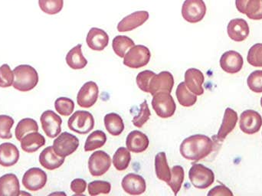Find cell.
I'll return each mask as SVG.
<instances>
[{"instance_id": "cell-1", "label": "cell", "mask_w": 262, "mask_h": 196, "mask_svg": "<svg viewBox=\"0 0 262 196\" xmlns=\"http://www.w3.org/2000/svg\"><path fill=\"white\" fill-rule=\"evenodd\" d=\"M213 147L212 139L203 134H195L182 142L180 151L186 160L198 162L208 157L213 150Z\"/></svg>"}, {"instance_id": "cell-2", "label": "cell", "mask_w": 262, "mask_h": 196, "mask_svg": "<svg viewBox=\"0 0 262 196\" xmlns=\"http://www.w3.org/2000/svg\"><path fill=\"white\" fill-rule=\"evenodd\" d=\"M13 73L15 75L13 87L19 92H29L38 84V72L32 66L21 64L15 68Z\"/></svg>"}, {"instance_id": "cell-3", "label": "cell", "mask_w": 262, "mask_h": 196, "mask_svg": "<svg viewBox=\"0 0 262 196\" xmlns=\"http://www.w3.org/2000/svg\"><path fill=\"white\" fill-rule=\"evenodd\" d=\"M189 178L194 187L199 189H208L215 181L213 171L206 166L194 163L189 169Z\"/></svg>"}, {"instance_id": "cell-4", "label": "cell", "mask_w": 262, "mask_h": 196, "mask_svg": "<svg viewBox=\"0 0 262 196\" xmlns=\"http://www.w3.org/2000/svg\"><path fill=\"white\" fill-rule=\"evenodd\" d=\"M69 129L78 134H88L95 127V119L89 111H78L68 121Z\"/></svg>"}, {"instance_id": "cell-5", "label": "cell", "mask_w": 262, "mask_h": 196, "mask_svg": "<svg viewBox=\"0 0 262 196\" xmlns=\"http://www.w3.org/2000/svg\"><path fill=\"white\" fill-rule=\"evenodd\" d=\"M151 58L149 49L146 46L138 45L131 48L124 57V64L130 69H137L144 67Z\"/></svg>"}, {"instance_id": "cell-6", "label": "cell", "mask_w": 262, "mask_h": 196, "mask_svg": "<svg viewBox=\"0 0 262 196\" xmlns=\"http://www.w3.org/2000/svg\"><path fill=\"white\" fill-rule=\"evenodd\" d=\"M53 149L55 154L61 157H69L73 154L79 146V140L76 136L70 133L59 134L54 140Z\"/></svg>"}, {"instance_id": "cell-7", "label": "cell", "mask_w": 262, "mask_h": 196, "mask_svg": "<svg viewBox=\"0 0 262 196\" xmlns=\"http://www.w3.org/2000/svg\"><path fill=\"white\" fill-rule=\"evenodd\" d=\"M152 106L160 118L172 117L177 110L174 99L169 93H158L152 96Z\"/></svg>"}, {"instance_id": "cell-8", "label": "cell", "mask_w": 262, "mask_h": 196, "mask_svg": "<svg viewBox=\"0 0 262 196\" xmlns=\"http://www.w3.org/2000/svg\"><path fill=\"white\" fill-rule=\"evenodd\" d=\"M206 10L203 0H186L182 7V15L188 23H197L203 19Z\"/></svg>"}, {"instance_id": "cell-9", "label": "cell", "mask_w": 262, "mask_h": 196, "mask_svg": "<svg viewBox=\"0 0 262 196\" xmlns=\"http://www.w3.org/2000/svg\"><path fill=\"white\" fill-rule=\"evenodd\" d=\"M112 166V158L104 151H96L89 160V172L95 177L104 175Z\"/></svg>"}, {"instance_id": "cell-10", "label": "cell", "mask_w": 262, "mask_h": 196, "mask_svg": "<svg viewBox=\"0 0 262 196\" xmlns=\"http://www.w3.org/2000/svg\"><path fill=\"white\" fill-rule=\"evenodd\" d=\"M47 174L39 168H31L23 176V184L27 190L36 192L46 186Z\"/></svg>"}, {"instance_id": "cell-11", "label": "cell", "mask_w": 262, "mask_h": 196, "mask_svg": "<svg viewBox=\"0 0 262 196\" xmlns=\"http://www.w3.org/2000/svg\"><path fill=\"white\" fill-rule=\"evenodd\" d=\"M40 121L43 131L49 138H55L61 134L62 120L54 111L49 110L43 112L40 117Z\"/></svg>"}, {"instance_id": "cell-12", "label": "cell", "mask_w": 262, "mask_h": 196, "mask_svg": "<svg viewBox=\"0 0 262 196\" xmlns=\"http://www.w3.org/2000/svg\"><path fill=\"white\" fill-rule=\"evenodd\" d=\"M239 126L245 134L249 135L256 134L262 126L261 114L253 110H246L240 115Z\"/></svg>"}, {"instance_id": "cell-13", "label": "cell", "mask_w": 262, "mask_h": 196, "mask_svg": "<svg viewBox=\"0 0 262 196\" xmlns=\"http://www.w3.org/2000/svg\"><path fill=\"white\" fill-rule=\"evenodd\" d=\"M174 86V78L169 72H162L152 77L149 87L152 96L158 93H171Z\"/></svg>"}, {"instance_id": "cell-14", "label": "cell", "mask_w": 262, "mask_h": 196, "mask_svg": "<svg viewBox=\"0 0 262 196\" xmlns=\"http://www.w3.org/2000/svg\"><path fill=\"white\" fill-rule=\"evenodd\" d=\"M99 95L98 84L94 81L86 82L78 92L77 103L82 108H90L96 103Z\"/></svg>"}, {"instance_id": "cell-15", "label": "cell", "mask_w": 262, "mask_h": 196, "mask_svg": "<svg viewBox=\"0 0 262 196\" xmlns=\"http://www.w3.org/2000/svg\"><path fill=\"white\" fill-rule=\"evenodd\" d=\"M220 67L229 74H236L242 70L244 60L241 54L235 51H228L220 58Z\"/></svg>"}, {"instance_id": "cell-16", "label": "cell", "mask_w": 262, "mask_h": 196, "mask_svg": "<svg viewBox=\"0 0 262 196\" xmlns=\"http://www.w3.org/2000/svg\"><path fill=\"white\" fill-rule=\"evenodd\" d=\"M147 11H137L130 15L124 17L118 25V30L120 32H130L144 24L149 18Z\"/></svg>"}, {"instance_id": "cell-17", "label": "cell", "mask_w": 262, "mask_h": 196, "mask_svg": "<svg viewBox=\"0 0 262 196\" xmlns=\"http://www.w3.org/2000/svg\"><path fill=\"white\" fill-rule=\"evenodd\" d=\"M238 122V114L234 110L226 108L223 117V123L216 136L213 137L214 141L223 142L228 135L232 132Z\"/></svg>"}, {"instance_id": "cell-18", "label": "cell", "mask_w": 262, "mask_h": 196, "mask_svg": "<svg viewBox=\"0 0 262 196\" xmlns=\"http://www.w3.org/2000/svg\"><path fill=\"white\" fill-rule=\"evenodd\" d=\"M121 186L124 192L131 195H142L146 189L144 179L135 173H129L124 177Z\"/></svg>"}, {"instance_id": "cell-19", "label": "cell", "mask_w": 262, "mask_h": 196, "mask_svg": "<svg viewBox=\"0 0 262 196\" xmlns=\"http://www.w3.org/2000/svg\"><path fill=\"white\" fill-rule=\"evenodd\" d=\"M227 32L231 39L237 42H241L248 38L250 29L246 20L243 18H234L228 24Z\"/></svg>"}, {"instance_id": "cell-20", "label": "cell", "mask_w": 262, "mask_h": 196, "mask_svg": "<svg viewBox=\"0 0 262 196\" xmlns=\"http://www.w3.org/2000/svg\"><path fill=\"white\" fill-rule=\"evenodd\" d=\"M238 12L252 20L262 19V0H235Z\"/></svg>"}, {"instance_id": "cell-21", "label": "cell", "mask_w": 262, "mask_h": 196, "mask_svg": "<svg viewBox=\"0 0 262 196\" xmlns=\"http://www.w3.org/2000/svg\"><path fill=\"white\" fill-rule=\"evenodd\" d=\"M205 81L204 75L201 71L196 69H189L185 73V84L191 92L200 96L204 94L203 88Z\"/></svg>"}, {"instance_id": "cell-22", "label": "cell", "mask_w": 262, "mask_h": 196, "mask_svg": "<svg viewBox=\"0 0 262 196\" xmlns=\"http://www.w3.org/2000/svg\"><path fill=\"white\" fill-rule=\"evenodd\" d=\"M86 42L92 50L101 52L108 46L109 36L103 29L92 28L88 33Z\"/></svg>"}, {"instance_id": "cell-23", "label": "cell", "mask_w": 262, "mask_h": 196, "mask_svg": "<svg viewBox=\"0 0 262 196\" xmlns=\"http://www.w3.org/2000/svg\"><path fill=\"white\" fill-rule=\"evenodd\" d=\"M149 140L147 136L139 130H134L127 136L126 146L130 152L140 154L149 147Z\"/></svg>"}, {"instance_id": "cell-24", "label": "cell", "mask_w": 262, "mask_h": 196, "mask_svg": "<svg viewBox=\"0 0 262 196\" xmlns=\"http://www.w3.org/2000/svg\"><path fill=\"white\" fill-rule=\"evenodd\" d=\"M19 160V151L16 146L11 143L0 145V166L11 167L15 166Z\"/></svg>"}, {"instance_id": "cell-25", "label": "cell", "mask_w": 262, "mask_h": 196, "mask_svg": "<svg viewBox=\"0 0 262 196\" xmlns=\"http://www.w3.org/2000/svg\"><path fill=\"white\" fill-rule=\"evenodd\" d=\"M64 157H59L55 154L53 146L46 147L40 154L39 163L45 169L48 170H55L62 166L64 163Z\"/></svg>"}, {"instance_id": "cell-26", "label": "cell", "mask_w": 262, "mask_h": 196, "mask_svg": "<svg viewBox=\"0 0 262 196\" xmlns=\"http://www.w3.org/2000/svg\"><path fill=\"white\" fill-rule=\"evenodd\" d=\"M19 195V181L15 174H6V175L0 177V196H18Z\"/></svg>"}, {"instance_id": "cell-27", "label": "cell", "mask_w": 262, "mask_h": 196, "mask_svg": "<svg viewBox=\"0 0 262 196\" xmlns=\"http://www.w3.org/2000/svg\"><path fill=\"white\" fill-rule=\"evenodd\" d=\"M21 148L24 152L32 154L46 144V139L38 132L26 134L21 140Z\"/></svg>"}, {"instance_id": "cell-28", "label": "cell", "mask_w": 262, "mask_h": 196, "mask_svg": "<svg viewBox=\"0 0 262 196\" xmlns=\"http://www.w3.org/2000/svg\"><path fill=\"white\" fill-rule=\"evenodd\" d=\"M66 62L68 66L74 70H81L88 64V61L82 54L81 45L78 44L71 49L66 55Z\"/></svg>"}, {"instance_id": "cell-29", "label": "cell", "mask_w": 262, "mask_h": 196, "mask_svg": "<svg viewBox=\"0 0 262 196\" xmlns=\"http://www.w3.org/2000/svg\"><path fill=\"white\" fill-rule=\"evenodd\" d=\"M104 126L111 135L118 137L122 134L124 129V123L119 114L110 113L105 115L104 119Z\"/></svg>"}, {"instance_id": "cell-30", "label": "cell", "mask_w": 262, "mask_h": 196, "mask_svg": "<svg viewBox=\"0 0 262 196\" xmlns=\"http://www.w3.org/2000/svg\"><path fill=\"white\" fill-rule=\"evenodd\" d=\"M155 171L157 178L167 184L171 179V171L164 152L158 153L155 157Z\"/></svg>"}, {"instance_id": "cell-31", "label": "cell", "mask_w": 262, "mask_h": 196, "mask_svg": "<svg viewBox=\"0 0 262 196\" xmlns=\"http://www.w3.org/2000/svg\"><path fill=\"white\" fill-rule=\"evenodd\" d=\"M107 142V135L102 130H95L88 137L84 144V151L92 152L104 146Z\"/></svg>"}, {"instance_id": "cell-32", "label": "cell", "mask_w": 262, "mask_h": 196, "mask_svg": "<svg viewBox=\"0 0 262 196\" xmlns=\"http://www.w3.org/2000/svg\"><path fill=\"white\" fill-rule=\"evenodd\" d=\"M176 95L179 103L185 107L193 106L197 101L196 95L189 92L185 82H181L177 86Z\"/></svg>"}, {"instance_id": "cell-33", "label": "cell", "mask_w": 262, "mask_h": 196, "mask_svg": "<svg viewBox=\"0 0 262 196\" xmlns=\"http://www.w3.org/2000/svg\"><path fill=\"white\" fill-rule=\"evenodd\" d=\"M134 46H135L134 41L126 35H118L112 41L114 52L120 58H124L127 51Z\"/></svg>"}, {"instance_id": "cell-34", "label": "cell", "mask_w": 262, "mask_h": 196, "mask_svg": "<svg viewBox=\"0 0 262 196\" xmlns=\"http://www.w3.org/2000/svg\"><path fill=\"white\" fill-rule=\"evenodd\" d=\"M131 161L130 150L127 148L120 147L117 149L113 157V165L120 172L126 170Z\"/></svg>"}, {"instance_id": "cell-35", "label": "cell", "mask_w": 262, "mask_h": 196, "mask_svg": "<svg viewBox=\"0 0 262 196\" xmlns=\"http://www.w3.org/2000/svg\"><path fill=\"white\" fill-rule=\"evenodd\" d=\"M38 125L37 122L33 119L25 118L20 120L15 128V137L18 141H21L23 137L28 133L38 132Z\"/></svg>"}, {"instance_id": "cell-36", "label": "cell", "mask_w": 262, "mask_h": 196, "mask_svg": "<svg viewBox=\"0 0 262 196\" xmlns=\"http://www.w3.org/2000/svg\"><path fill=\"white\" fill-rule=\"evenodd\" d=\"M184 169L182 166H174L171 170V179L169 183H167L168 186L172 189L174 195H177L181 189L182 185L184 181Z\"/></svg>"}, {"instance_id": "cell-37", "label": "cell", "mask_w": 262, "mask_h": 196, "mask_svg": "<svg viewBox=\"0 0 262 196\" xmlns=\"http://www.w3.org/2000/svg\"><path fill=\"white\" fill-rule=\"evenodd\" d=\"M38 5L45 13L55 15L62 10L64 0H38Z\"/></svg>"}, {"instance_id": "cell-38", "label": "cell", "mask_w": 262, "mask_h": 196, "mask_svg": "<svg viewBox=\"0 0 262 196\" xmlns=\"http://www.w3.org/2000/svg\"><path fill=\"white\" fill-rule=\"evenodd\" d=\"M55 107L60 115L69 117L73 113L75 103L72 99L61 97L55 100Z\"/></svg>"}, {"instance_id": "cell-39", "label": "cell", "mask_w": 262, "mask_h": 196, "mask_svg": "<svg viewBox=\"0 0 262 196\" xmlns=\"http://www.w3.org/2000/svg\"><path fill=\"white\" fill-rule=\"evenodd\" d=\"M151 112L149 111L147 101L146 100H143V103L140 104L138 114L134 116V118H133V124L136 127L141 128L148 121Z\"/></svg>"}, {"instance_id": "cell-40", "label": "cell", "mask_w": 262, "mask_h": 196, "mask_svg": "<svg viewBox=\"0 0 262 196\" xmlns=\"http://www.w3.org/2000/svg\"><path fill=\"white\" fill-rule=\"evenodd\" d=\"M247 61L253 67L262 68V43H257L248 52Z\"/></svg>"}, {"instance_id": "cell-41", "label": "cell", "mask_w": 262, "mask_h": 196, "mask_svg": "<svg viewBox=\"0 0 262 196\" xmlns=\"http://www.w3.org/2000/svg\"><path fill=\"white\" fill-rule=\"evenodd\" d=\"M88 189H89V195L92 196L98 195L100 194L107 195L112 190V186L108 182L96 180V181L91 182Z\"/></svg>"}, {"instance_id": "cell-42", "label": "cell", "mask_w": 262, "mask_h": 196, "mask_svg": "<svg viewBox=\"0 0 262 196\" xmlns=\"http://www.w3.org/2000/svg\"><path fill=\"white\" fill-rule=\"evenodd\" d=\"M14 119L7 115H0V138L9 140L12 138L11 129L13 126Z\"/></svg>"}, {"instance_id": "cell-43", "label": "cell", "mask_w": 262, "mask_h": 196, "mask_svg": "<svg viewBox=\"0 0 262 196\" xmlns=\"http://www.w3.org/2000/svg\"><path fill=\"white\" fill-rule=\"evenodd\" d=\"M13 71L11 70L8 64H4L0 67V88H9L13 85L15 79Z\"/></svg>"}, {"instance_id": "cell-44", "label": "cell", "mask_w": 262, "mask_h": 196, "mask_svg": "<svg viewBox=\"0 0 262 196\" xmlns=\"http://www.w3.org/2000/svg\"><path fill=\"white\" fill-rule=\"evenodd\" d=\"M155 75L156 74L152 71L146 70L140 72L136 78V82L139 89L143 92L149 93V84L152 77Z\"/></svg>"}, {"instance_id": "cell-45", "label": "cell", "mask_w": 262, "mask_h": 196, "mask_svg": "<svg viewBox=\"0 0 262 196\" xmlns=\"http://www.w3.org/2000/svg\"><path fill=\"white\" fill-rule=\"evenodd\" d=\"M247 84L255 93H262V71L257 70L251 73L247 79Z\"/></svg>"}, {"instance_id": "cell-46", "label": "cell", "mask_w": 262, "mask_h": 196, "mask_svg": "<svg viewBox=\"0 0 262 196\" xmlns=\"http://www.w3.org/2000/svg\"><path fill=\"white\" fill-rule=\"evenodd\" d=\"M87 183L82 179H75L71 183V189L76 195H81L85 192Z\"/></svg>"}, {"instance_id": "cell-47", "label": "cell", "mask_w": 262, "mask_h": 196, "mask_svg": "<svg viewBox=\"0 0 262 196\" xmlns=\"http://www.w3.org/2000/svg\"><path fill=\"white\" fill-rule=\"evenodd\" d=\"M208 195H233V193L231 192L230 189L226 186H219L213 188L210 192L208 193Z\"/></svg>"}, {"instance_id": "cell-48", "label": "cell", "mask_w": 262, "mask_h": 196, "mask_svg": "<svg viewBox=\"0 0 262 196\" xmlns=\"http://www.w3.org/2000/svg\"><path fill=\"white\" fill-rule=\"evenodd\" d=\"M261 107H262V98L261 99Z\"/></svg>"}]
</instances>
